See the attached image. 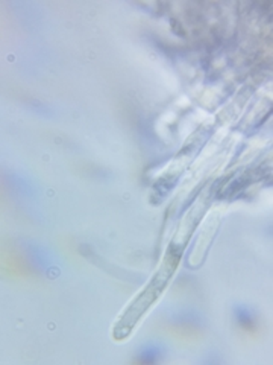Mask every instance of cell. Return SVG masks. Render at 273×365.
I'll list each match as a JSON object with an SVG mask.
<instances>
[{
    "label": "cell",
    "instance_id": "obj_1",
    "mask_svg": "<svg viewBox=\"0 0 273 365\" xmlns=\"http://www.w3.org/2000/svg\"><path fill=\"white\" fill-rule=\"evenodd\" d=\"M178 259H179V255L173 253V256H172V255H170V251H168L167 257L164 259V267L156 272V276L154 277V280L151 282L149 287H147L143 291V294L139 297V299H135V302H134L131 309L128 311V314L124 315L122 322L117 324V329H116L117 332H119V330H122V335L119 336V339L123 338V336H127L131 332V329L134 327L135 322H139V318L144 314L147 307H149L156 300V297L159 294H161L168 277L172 276V272L175 271V268L178 265Z\"/></svg>",
    "mask_w": 273,
    "mask_h": 365
}]
</instances>
